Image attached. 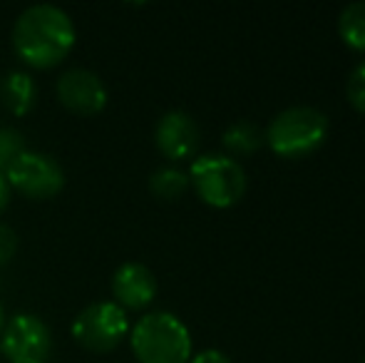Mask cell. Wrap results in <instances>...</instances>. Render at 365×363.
Wrapping results in <instances>:
<instances>
[{"mask_svg":"<svg viewBox=\"0 0 365 363\" xmlns=\"http://www.w3.org/2000/svg\"><path fill=\"white\" fill-rule=\"evenodd\" d=\"M75 23L58 5H30L13 28V48L25 65L48 70L75 48Z\"/></svg>","mask_w":365,"mask_h":363,"instance_id":"cell-1","label":"cell"},{"mask_svg":"<svg viewBox=\"0 0 365 363\" xmlns=\"http://www.w3.org/2000/svg\"><path fill=\"white\" fill-rule=\"evenodd\" d=\"M132 354L140 363H189L192 336L189 329L169 311L142 316L130 334Z\"/></svg>","mask_w":365,"mask_h":363,"instance_id":"cell-2","label":"cell"},{"mask_svg":"<svg viewBox=\"0 0 365 363\" xmlns=\"http://www.w3.org/2000/svg\"><path fill=\"white\" fill-rule=\"evenodd\" d=\"M328 135V117L318 107L291 105L271 120L266 130V142L281 157H303L323 145Z\"/></svg>","mask_w":365,"mask_h":363,"instance_id":"cell-3","label":"cell"},{"mask_svg":"<svg viewBox=\"0 0 365 363\" xmlns=\"http://www.w3.org/2000/svg\"><path fill=\"white\" fill-rule=\"evenodd\" d=\"M189 182L202 202L212 207H231L246 192V172L229 155H202L192 162Z\"/></svg>","mask_w":365,"mask_h":363,"instance_id":"cell-4","label":"cell"},{"mask_svg":"<svg viewBox=\"0 0 365 363\" xmlns=\"http://www.w3.org/2000/svg\"><path fill=\"white\" fill-rule=\"evenodd\" d=\"M130 331L127 314L115 301H95L85 306L73 321V336L82 349L92 354H110Z\"/></svg>","mask_w":365,"mask_h":363,"instance_id":"cell-5","label":"cell"},{"mask_svg":"<svg viewBox=\"0 0 365 363\" xmlns=\"http://www.w3.org/2000/svg\"><path fill=\"white\" fill-rule=\"evenodd\" d=\"M0 351L10 363H50L53 334L43 319L33 314H18L3 326Z\"/></svg>","mask_w":365,"mask_h":363,"instance_id":"cell-6","label":"cell"},{"mask_svg":"<svg viewBox=\"0 0 365 363\" xmlns=\"http://www.w3.org/2000/svg\"><path fill=\"white\" fill-rule=\"evenodd\" d=\"M5 177H8L13 192H20L23 197L35 199V202L53 199L65 187V172L58 165V160L30 150H25L5 170Z\"/></svg>","mask_w":365,"mask_h":363,"instance_id":"cell-7","label":"cell"},{"mask_svg":"<svg viewBox=\"0 0 365 363\" xmlns=\"http://www.w3.org/2000/svg\"><path fill=\"white\" fill-rule=\"evenodd\" d=\"M58 97L70 112L82 117H92L105 110L107 105V88L92 70L73 68L60 75L58 80Z\"/></svg>","mask_w":365,"mask_h":363,"instance_id":"cell-8","label":"cell"},{"mask_svg":"<svg viewBox=\"0 0 365 363\" xmlns=\"http://www.w3.org/2000/svg\"><path fill=\"white\" fill-rule=\"evenodd\" d=\"M199 140H202V132H199L197 120L184 110H169L167 115L159 117L157 130H154V142L167 160L192 157L199 147Z\"/></svg>","mask_w":365,"mask_h":363,"instance_id":"cell-9","label":"cell"},{"mask_svg":"<svg viewBox=\"0 0 365 363\" xmlns=\"http://www.w3.org/2000/svg\"><path fill=\"white\" fill-rule=\"evenodd\" d=\"M115 304L122 309H147L157 296V276L140 262H127L112 276Z\"/></svg>","mask_w":365,"mask_h":363,"instance_id":"cell-10","label":"cell"},{"mask_svg":"<svg viewBox=\"0 0 365 363\" xmlns=\"http://www.w3.org/2000/svg\"><path fill=\"white\" fill-rule=\"evenodd\" d=\"M35 100H38V85L23 70H15L8 78L0 83V102L3 107L15 117L28 115L35 107Z\"/></svg>","mask_w":365,"mask_h":363,"instance_id":"cell-11","label":"cell"},{"mask_svg":"<svg viewBox=\"0 0 365 363\" xmlns=\"http://www.w3.org/2000/svg\"><path fill=\"white\" fill-rule=\"evenodd\" d=\"M224 147L229 152H234V155H251V152H256L261 145L266 142L264 132H261V127L256 125V122L251 120H236L231 122L229 127L224 130Z\"/></svg>","mask_w":365,"mask_h":363,"instance_id":"cell-12","label":"cell"},{"mask_svg":"<svg viewBox=\"0 0 365 363\" xmlns=\"http://www.w3.org/2000/svg\"><path fill=\"white\" fill-rule=\"evenodd\" d=\"M189 187H192L189 175L174 165L159 167V170H154L152 177H149V189H152V194L157 199H164V202H174V199H179Z\"/></svg>","mask_w":365,"mask_h":363,"instance_id":"cell-13","label":"cell"},{"mask_svg":"<svg viewBox=\"0 0 365 363\" xmlns=\"http://www.w3.org/2000/svg\"><path fill=\"white\" fill-rule=\"evenodd\" d=\"M338 30H341V38L351 48L365 50V0L348 3L341 10V15H338Z\"/></svg>","mask_w":365,"mask_h":363,"instance_id":"cell-14","label":"cell"},{"mask_svg":"<svg viewBox=\"0 0 365 363\" xmlns=\"http://www.w3.org/2000/svg\"><path fill=\"white\" fill-rule=\"evenodd\" d=\"M25 152V137L15 127H0V172H5Z\"/></svg>","mask_w":365,"mask_h":363,"instance_id":"cell-15","label":"cell"},{"mask_svg":"<svg viewBox=\"0 0 365 363\" xmlns=\"http://www.w3.org/2000/svg\"><path fill=\"white\" fill-rule=\"evenodd\" d=\"M348 100L353 102V107H358L365 112V60L356 65L348 75Z\"/></svg>","mask_w":365,"mask_h":363,"instance_id":"cell-16","label":"cell"},{"mask_svg":"<svg viewBox=\"0 0 365 363\" xmlns=\"http://www.w3.org/2000/svg\"><path fill=\"white\" fill-rule=\"evenodd\" d=\"M18 252V237L8 224H0V267L8 264Z\"/></svg>","mask_w":365,"mask_h":363,"instance_id":"cell-17","label":"cell"},{"mask_svg":"<svg viewBox=\"0 0 365 363\" xmlns=\"http://www.w3.org/2000/svg\"><path fill=\"white\" fill-rule=\"evenodd\" d=\"M189 363H231V359L226 354H221V351H217V349H207V351H202V354L192 356Z\"/></svg>","mask_w":365,"mask_h":363,"instance_id":"cell-18","label":"cell"},{"mask_svg":"<svg viewBox=\"0 0 365 363\" xmlns=\"http://www.w3.org/2000/svg\"><path fill=\"white\" fill-rule=\"evenodd\" d=\"M10 194H13V189H10V182L8 177H5V172H0V214L8 209L10 204Z\"/></svg>","mask_w":365,"mask_h":363,"instance_id":"cell-19","label":"cell"},{"mask_svg":"<svg viewBox=\"0 0 365 363\" xmlns=\"http://www.w3.org/2000/svg\"><path fill=\"white\" fill-rule=\"evenodd\" d=\"M5 316H3V309H0V334H3V326H5Z\"/></svg>","mask_w":365,"mask_h":363,"instance_id":"cell-20","label":"cell"},{"mask_svg":"<svg viewBox=\"0 0 365 363\" xmlns=\"http://www.w3.org/2000/svg\"><path fill=\"white\" fill-rule=\"evenodd\" d=\"M0 83H3V78H0Z\"/></svg>","mask_w":365,"mask_h":363,"instance_id":"cell-21","label":"cell"},{"mask_svg":"<svg viewBox=\"0 0 365 363\" xmlns=\"http://www.w3.org/2000/svg\"><path fill=\"white\" fill-rule=\"evenodd\" d=\"M363 363H365V361H363Z\"/></svg>","mask_w":365,"mask_h":363,"instance_id":"cell-22","label":"cell"}]
</instances>
